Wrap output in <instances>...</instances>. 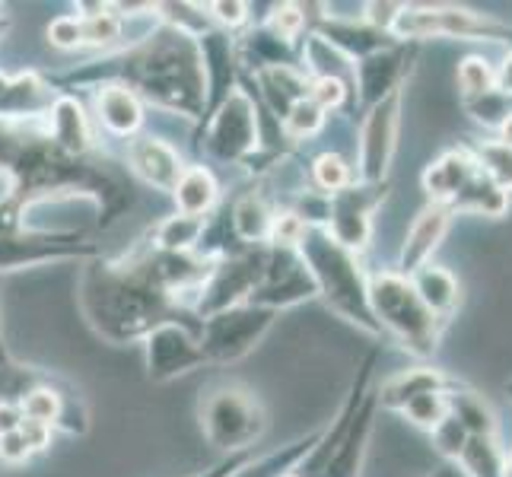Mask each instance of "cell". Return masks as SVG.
<instances>
[{
  "label": "cell",
  "instance_id": "cell-34",
  "mask_svg": "<svg viewBox=\"0 0 512 477\" xmlns=\"http://www.w3.org/2000/svg\"><path fill=\"white\" fill-rule=\"evenodd\" d=\"M455 382V379H452ZM401 417H408L417 430L423 433H433L439 423L449 417V388L446 392H427V395H417L411 398L404 408L398 411Z\"/></svg>",
  "mask_w": 512,
  "mask_h": 477
},
{
  "label": "cell",
  "instance_id": "cell-33",
  "mask_svg": "<svg viewBox=\"0 0 512 477\" xmlns=\"http://www.w3.org/2000/svg\"><path fill=\"white\" fill-rule=\"evenodd\" d=\"M67 398H70V395H61L58 388H51L48 382H42V385H35L32 392L23 398L20 408H23V417H26V420L45 423V427L58 430V420H61V414H64Z\"/></svg>",
  "mask_w": 512,
  "mask_h": 477
},
{
  "label": "cell",
  "instance_id": "cell-15",
  "mask_svg": "<svg viewBox=\"0 0 512 477\" xmlns=\"http://www.w3.org/2000/svg\"><path fill=\"white\" fill-rule=\"evenodd\" d=\"M128 169L144 185H153L172 194L175 182H179L185 172V163L169 140L153 137V134H137L128 144Z\"/></svg>",
  "mask_w": 512,
  "mask_h": 477
},
{
  "label": "cell",
  "instance_id": "cell-3",
  "mask_svg": "<svg viewBox=\"0 0 512 477\" xmlns=\"http://www.w3.org/2000/svg\"><path fill=\"white\" fill-rule=\"evenodd\" d=\"M369 309H373L379 331L401 344V350H408L411 357L430 360L439 350L446 325L423 306L411 277L398 271L369 274Z\"/></svg>",
  "mask_w": 512,
  "mask_h": 477
},
{
  "label": "cell",
  "instance_id": "cell-31",
  "mask_svg": "<svg viewBox=\"0 0 512 477\" xmlns=\"http://www.w3.org/2000/svg\"><path fill=\"white\" fill-rule=\"evenodd\" d=\"M204 233H207L204 217L172 214L153 229V249H160L166 255H194L201 249Z\"/></svg>",
  "mask_w": 512,
  "mask_h": 477
},
{
  "label": "cell",
  "instance_id": "cell-7",
  "mask_svg": "<svg viewBox=\"0 0 512 477\" xmlns=\"http://www.w3.org/2000/svg\"><path fill=\"white\" fill-rule=\"evenodd\" d=\"M268 252H271L268 245H249V249H236L217 258L214 271H210V277L201 287L194 315L204 322V318L217 312L249 303L252 293L261 287L264 271H268Z\"/></svg>",
  "mask_w": 512,
  "mask_h": 477
},
{
  "label": "cell",
  "instance_id": "cell-19",
  "mask_svg": "<svg viewBox=\"0 0 512 477\" xmlns=\"http://www.w3.org/2000/svg\"><path fill=\"white\" fill-rule=\"evenodd\" d=\"M376 411H379V401H376L373 388H369V395L363 398L357 414H353L344 439L338 443V449L331 452L322 477H360L363 462H366L369 439H373V427H376Z\"/></svg>",
  "mask_w": 512,
  "mask_h": 477
},
{
  "label": "cell",
  "instance_id": "cell-44",
  "mask_svg": "<svg viewBox=\"0 0 512 477\" xmlns=\"http://www.w3.org/2000/svg\"><path fill=\"white\" fill-rule=\"evenodd\" d=\"M20 433H23V439H26V446L32 449V452H42V449H48L51 446V427H45V423H35V420H23V427H20Z\"/></svg>",
  "mask_w": 512,
  "mask_h": 477
},
{
  "label": "cell",
  "instance_id": "cell-20",
  "mask_svg": "<svg viewBox=\"0 0 512 477\" xmlns=\"http://www.w3.org/2000/svg\"><path fill=\"white\" fill-rule=\"evenodd\" d=\"M252 74L258 86L255 99L261 105V112L274 115L277 121H284V115L293 105L309 96V77L296 64H271V67L252 70Z\"/></svg>",
  "mask_w": 512,
  "mask_h": 477
},
{
  "label": "cell",
  "instance_id": "cell-52",
  "mask_svg": "<svg viewBox=\"0 0 512 477\" xmlns=\"http://www.w3.org/2000/svg\"><path fill=\"white\" fill-rule=\"evenodd\" d=\"M284 477H299V474H296V471H290V474H284Z\"/></svg>",
  "mask_w": 512,
  "mask_h": 477
},
{
  "label": "cell",
  "instance_id": "cell-14",
  "mask_svg": "<svg viewBox=\"0 0 512 477\" xmlns=\"http://www.w3.org/2000/svg\"><path fill=\"white\" fill-rule=\"evenodd\" d=\"M268 271H264L261 287L252 293L249 303L261 306V309H290L306 303V299H315L319 290H315V280L306 268V261L299 258L296 249H277V245H268Z\"/></svg>",
  "mask_w": 512,
  "mask_h": 477
},
{
  "label": "cell",
  "instance_id": "cell-16",
  "mask_svg": "<svg viewBox=\"0 0 512 477\" xmlns=\"http://www.w3.org/2000/svg\"><path fill=\"white\" fill-rule=\"evenodd\" d=\"M478 172H481V163H478V156H474L471 147H452L446 153H439L433 163L423 169L420 185H423V191H427L430 204L449 207L458 194L468 188V182Z\"/></svg>",
  "mask_w": 512,
  "mask_h": 477
},
{
  "label": "cell",
  "instance_id": "cell-48",
  "mask_svg": "<svg viewBox=\"0 0 512 477\" xmlns=\"http://www.w3.org/2000/svg\"><path fill=\"white\" fill-rule=\"evenodd\" d=\"M10 363H13V357H10V350L4 344V331H0V369H7Z\"/></svg>",
  "mask_w": 512,
  "mask_h": 477
},
{
  "label": "cell",
  "instance_id": "cell-13",
  "mask_svg": "<svg viewBox=\"0 0 512 477\" xmlns=\"http://www.w3.org/2000/svg\"><path fill=\"white\" fill-rule=\"evenodd\" d=\"M144 363L153 382H172L191 369L207 366L198 328L185 322H163L144 338Z\"/></svg>",
  "mask_w": 512,
  "mask_h": 477
},
{
  "label": "cell",
  "instance_id": "cell-2",
  "mask_svg": "<svg viewBox=\"0 0 512 477\" xmlns=\"http://www.w3.org/2000/svg\"><path fill=\"white\" fill-rule=\"evenodd\" d=\"M296 252L306 261L322 303L331 312H338L344 322L357 325L373 338H382L373 309H369V274L363 271L360 255L347 252L322 226H309Z\"/></svg>",
  "mask_w": 512,
  "mask_h": 477
},
{
  "label": "cell",
  "instance_id": "cell-4",
  "mask_svg": "<svg viewBox=\"0 0 512 477\" xmlns=\"http://www.w3.org/2000/svg\"><path fill=\"white\" fill-rule=\"evenodd\" d=\"M201 433L214 449L236 455L249 452L268 430V411L252 388L239 382H214L198 401Z\"/></svg>",
  "mask_w": 512,
  "mask_h": 477
},
{
  "label": "cell",
  "instance_id": "cell-26",
  "mask_svg": "<svg viewBox=\"0 0 512 477\" xmlns=\"http://www.w3.org/2000/svg\"><path fill=\"white\" fill-rule=\"evenodd\" d=\"M172 201H175V214H188V217H204L217 207L220 201V185L214 179V172L207 166H185L182 179L172 188Z\"/></svg>",
  "mask_w": 512,
  "mask_h": 477
},
{
  "label": "cell",
  "instance_id": "cell-40",
  "mask_svg": "<svg viewBox=\"0 0 512 477\" xmlns=\"http://www.w3.org/2000/svg\"><path fill=\"white\" fill-rule=\"evenodd\" d=\"M430 439H433L436 452L443 455L449 465H455V462H458V455H462V449H465V443H468V430L449 414V417L430 433Z\"/></svg>",
  "mask_w": 512,
  "mask_h": 477
},
{
  "label": "cell",
  "instance_id": "cell-23",
  "mask_svg": "<svg viewBox=\"0 0 512 477\" xmlns=\"http://www.w3.org/2000/svg\"><path fill=\"white\" fill-rule=\"evenodd\" d=\"M452 385V376H446L443 369L436 366H414V369H404V373L385 379L376 388V401L382 411H401L404 404L417 395H427V392H446Z\"/></svg>",
  "mask_w": 512,
  "mask_h": 477
},
{
  "label": "cell",
  "instance_id": "cell-51",
  "mask_svg": "<svg viewBox=\"0 0 512 477\" xmlns=\"http://www.w3.org/2000/svg\"><path fill=\"white\" fill-rule=\"evenodd\" d=\"M4 29H7V23H4V20H0V35H4Z\"/></svg>",
  "mask_w": 512,
  "mask_h": 477
},
{
  "label": "cell",
  "instance_id": "cell-9",
  "mask_svg": "<svg viewBox=\"0 0 512 477\" xmlns=\"http://www.w3.org/2000/svg\"><path fill=\"white\" fill-rule=\"evenodd\" d=\"M99 245L83 233H51V229L16 226L10 233H0V274L35 268V264L58 261H93L99 258Z\"/></svg>",
  "mask_w": 512,
  "mask_h": 477
},
{
  "label": "cell",
  "instance_id": "cell-29",
  "mask_svg": "<svg viewBox=\"0 0 512 477\" xmlns=\"http://www.w3.org/2000/svg\"><path fill=\"white\" fill-rule=\"evenodd\" d=\"M452 468L465 477H509V452L500 436H468Z\"/></svg>",
  "mask_w": 512,
  "mask_h": 477
},
{
  "label": "cell",
  "instance_id": "cell-21",
  "mask_svg": "<svg viewBox=\"0 0 512 477\" xmlns=\"http://www.w3.org/2000/svg\"><path fill=\"white\" fill-rule=\"evenodd\" d=\"M96 118L118 140H134L144 128V102H140L125 83H99L96 90Z\"/></svg>",
  "mask_w": 512,
  "mask_h": 477
},
{
  "label": "cell",
  "instance_id": "cell-43",
  "mask_svg": "<svg viewBox=\"0 0 512 477\" xmlns=\"http://www.w3.org/2000/svg\"><path fill=\"white\" fill-rule=\"evenodd\" d=\"M29 455H32V449L26 446V439H23L20 430H16V433H7V436H0V462H7V465H23Z\"/></svg>",
  "mask_w": 512,
  "mask_h": 477
},
{
  "label": "cell",
  "instance_id": "cell-25",
  "mask_svg": "<svg viewBox=\"0 0 512 477\" xmlns=\"http://www.w3.org/2000/svg\"><path fill=\"white\" fill-rule=\"evenodd\" d=\"M274 214H277V207L271 204L268 194L258 188L245 191L242 198H236L233 210H229V226H233L236 242H242L245 249H249V245H268Z\"/></svg>",
  "mask_w": 512,
  "mask_h": 477
},
{
  "label": "cell",
  "instance_id": "cell-18",
  "mask_svg": "<svg viewBox=\"0 0 512 477\" xmlns=\"http://www.w3.org/2000/svg\"><path fill=\"white\" fill-rule=\"evenodd\" d=\"M55 102L58 90L42 77L0 74V121H42Z\"/></svg>",
  "mask_w": 512,
  "mask_h": 477
},
{
  "label": "cell",
  "instance_id": "cell-45",
  "mask_svg": "<svg viewBox=\"0 0 512 477\" xmlns=\"http://www.w3.org/2000/svg\"><path fill=\"white\" fill-rule=\"evenodd\" d=\"M255 452L249 449V452H236V455H226L223 462H217L214 468H207V471H201V474H194V477H229L236 468H242L245 462H249Z\"/></svg>",
  "mask_w": 512,
  "mask_h": 477
},
{
  "label": "cell",
  "instance_id": "cell-50",
  "mask_svg": "<svg viewBox=\"0 0 512 477\" xmlns=\"http://www.w3.org/2000/svg\"><path fill=\"white\" fill-rule=\"evenodd\" d=\"M430 477H455V474H452V465H449V468H443V471H436V474H430Z\"/></svg>",
  "mask_w": 512,
  "mask_h": 477
},
{
  "label": "cell",
  "instance_id": "cell-10",
  "mask_svg": "<svg viewBox=\"0 0 512 477\" xmlns=\"http://www.w3.org/2000/svg\"><path fill=\"white\" fill-rule=\"evenodd\" d=\"M385 198H388V182L379 185L353 182L350 188L331 194L325 233L338 245H344L347 252L363 255L369 239H373V217Z\"/></svg>",
  "mask_w": 512,
  "mask_h": 477
},
{
  "label": "cell",
  "instance_id": "cell-27",
  "mask_svg": "<svg viewBox=\"0 0 512 477\" xmlns=\"http://www.w3.org/2000/svg\"><path fill=\"white\" fill-rule=\"evenodd\" d=\"M322 433H325V427H319V430H312V433H306V436H299V439H293L290 446H284V449H277V452H268V455H261V458H249L242 468H236L229 477H284V474H290V471H296L299 468V462L319 446V439H322Z\"/></svg>",
  "mask_w": 512,
  "mask_h": 477
},
{
  "label": "cell",
  "instance_id": "cell-1",
  "mask_svg": "<svg viewBox=\"0 0 512 477\" xmlns=\"http://www.w3.org/2000/svg\"><path fill=\"white\" fill-rule=\"evenodd\" d=\"M160 13V4H156ZM70 83H125L128 90L156 109H166L182 118H204L207 112V70L198 32L166 23L147 32L128 51L115 58L86 64L80 74H70Z\"/></svg>",
  "mask_w": 512,
  "mask_h": 477
},
{
  "label": "cell",
  "instance_id": "cell-28",
  "mask_svg": "<svg viewBox=\"0 0 512 477\" xmlns=\"http://www.w3.org/2000/svg\"><path fill=\"white\" fill-rule=\"evenodd\" d=\"M449 414L462 423L468 436H500L497 414H493V408L484 401V395L458 379L449 385Z\"/></svg>",
  "mask_w": 512,
  "mask_h": 477
},
{
  "label": "cell",
  "instance_id": "cell-39",
  "mask_svg": "<svg viewBox=\"0 0 512 477\" xmlns=\"http://www.w3.org/2000/svg\"><path fill=\"white\" fill-rule=\"evenodd\" d=\"M309 99L319 105L325 115L344 109V105H353V109H357V99H353L350 86L341 80H331V77H309Z\"/></svg>",
  "mask_w": 512,
  "mask_h": 477
},
{
  "label": "cell",
  "instance_id": "cell-24",
  "mask_svg": "<svg viewBox=\"0 0 512 477\" xmlns=\"http://www.w3.org/2000/svg\"><path fill=\"white\" fill-rule=\"evenodd\" d=\"M411 284L417 296L423 299V306H427L443 325H449L458 306H462V284H458V277L449 268H443V264L430 261L411 274Z\"/></svg>",
  "mask_w": 512,
  "mask_h": 477
},
{
  "label": "cell",
  "instance_id": "cell-30",
  "mask_svg": "<svg viewBox=\"0 0 512 477\" xmlns=\"http://www.w3.org/2000/svg\"><path fill=\"white\" fill-rule=\"evenodd\" d=\"M509 204H512L509 191H503V188L481 169V172L468 182V188L449 204V210H452V217H455V214H481V217H493V220H497V217H506Z\"/></svg>",
  "mask_w": 512,
  "mask_h": 477
},
{
  "label": "cell",
  "instance_id": "cell-6",
  "mask_svg": "<svg viewBox=\"0 0 512 477\" xmlns=\"http://www.w3.org/2000/svg\"><path fill=\"white\" fill-rule=\"evenodd\" d=\"M258 140H261V105L249 90L236 86V90L207 115L201 150L210 159H217V163L245 166L258 153Z\"/></svg>",
  "mask_w": 512,
  "mask_h": 477
},
{
  "label": "cell",
  "instance_id": "cell-49",
  "mask_svg": "<svg viewBox=\"0 0 512 477\" xmlns=\"http://www.w3.org/2000/svg\"><path fill=\"white\" fill-rule=\"evenodd\" d=\"M506 395H509V401H512V379L506 382ZM509 477H512V452H509Z\"/></svg>",
  "mask_w": 512,
  "mask_h": 477
},
{
  "label": "cell",
  "instance_id": "cell-41",
  "mask_svg": "<svg viewBox=\"0 0 512 477\" xmlns=\"http://www.w3.org/2000/svg\"><path fill=\"white\" fill-rule=\"evenodd\" d=\"M48 42L55 45V48H64V51L83 48L80 16H58V20L48 26Z\"/></svg>",
  "mask_w": 512,
  "mask_h": 477
},
{
  "label": "cell",
  "instance_id": "cell-5",
  "mask_svg": "<svg viewBox=\"0 0 512 477\" xmlns=\"http://www.w3.org/2000/svg\"><path fill=\"white\" fill-rule=\"evenodd\" d=\"M392 39L420 45L430 39L455 42H497L512 48V26L478 13L465 4H401Z\"/></svg>",
  "mask_w": 512,
  "mask_h": 477
},
{
  "label": "cell",
  "instance_id": "cell-37",
  "mask_svg": "<svg viewBox=\"0 0 512 477\" xmlns=\"http://www.w3.org/2000/svg\"><path fill=\"white\" fill-rule=\"evenodd\" d=\"M471 150H474V156H478L481 169L490 175V179L497 182L503 191L512 194V147L490 137V140H484V144H474Z\"/></svg>",
  "mask_w": 512,
  "mask_h": 477
},
{
  "label": "cell",
  "instance_id": "cell-32",
  "mask_svg": "<svg viewBox=\"0 0 512 477\" xmlns=\"http://www.w3.org/2000/svg\"><path fill=\"white\" fill-rule=\"evenodd\" d=\"M309 172H312V188L325 194V198H331V194H338L357 182V172H353V166L338 150H325L315 156Z\"/></svg>",
  "mask_w": 512,
  "mask_h": 477
},
{
  "label": "cell",
  "instance_id": "cell-11",
  "mask_svg": "<svg viewBox=\"0 0 512 477\" xmlns=\"http://www.w3.org/2000/svg\"><path fill=\"white\" fill-rule=\"evenodd\" d=\"M401 102H404V90L392 93L388 99L376 102L369 112H363L357 169H353L357 172V182H369V185L388 182V169H392V159L398 150Z\"/></svg>",
  "mask_w": 512,
  "mask_h": 477
},
{
  "label": "cell",
  "instance_id": "cell-12",
  "mask_svg": "<svg viewBox=\"0 0 512 477\" xmlns=\"http://www.w3.org/2000/svg\"><path fill=\"white\" fill-rule=\"evenodd\" d=\"M417 51H420V45L398 42V45L376 51V55H369L363 61H353V99H357L360 112H369L376 102H382L408 86Z\"/></svg>",
  "mask_w": 512,
  "mask_h": 477
},
{
  "label": "cell",
  "instance_id": "cell-8",
  "mask_svg": "<svg viewBox=\"0 0 512 477\" xmlns=\"http://www.w3.org/2000/svg\"><path fill=\"white\" fill-rule=\"evenodd\" d=\"M274 318L277 312L252 306V303H242V306L204 318V322H198V341L204 350V360L217 366L239 363L264 341V334L271 331Z\"/></svg>",
  "mask_w": 512,
  "mask_h": 477
},
{
  "label": "cell",
  "instance_id": "cell-22",
  "mask_svg": "<svg viewBox=\"0 0 512 477\" xmlns=\"http://www.w3.org/2000/svg\"><path fill=\"white\" fill-rule=\"evenodd\" d=\"M45 134L58 150L70 156H90L93 153V128L90 115L83 112L80 99L74 96H58V102L51 105V112L45 115Z\"/></svg>",
  "mask_w": 512,
  "mask_h": 477
},
{
  "label": "cell",
  "instance_id": "cell-36",
  "mask_svg": "<svg viewBox=\"0 0 512 477\" xmlns=\"http://www.w3.org/2000/svg\"><path fill=\"white\" fill-rule=\"evenodd\" d=\"M325 121H328V115L306 96V99H299L293 109L284 115L280 128H284L287 140H309V137H315L325 128Z\"/></svg>",
  "mask_w": 512,
  "mask_h": 477
},
{
  "label": "cell",
  "instance_id": "cell-38",
  "mask_svg": "<svg viewBox=\"0 0 512 477\" xmlns=\"http://www.w3.org/2000/svg\"><path fill=\"white\" fill-rule=\"evenodd\" d=\"M458 90H462V102L497 90V70H493L481 55H468L462 64H458Z\"/></svg>",
  "mask_w": 512,
  "mask_h": 477
},
{
  "label": "cell",
  "instance_id": "cell-46",
  "mask_svg": "<svg viewBox=\"0 0 512 477\" xmlns=\"http://www.w3.org/2000/svg\"><path fill=\"white\" fill-rule=\"evenodd\" d=\"M23 408L20 404H10V401H0V436L16 433L23 427Z\"/></svg>",
  "mask_w": 512,
  "mask_h": 477
},
{
  "label": "cell",
  "instance_id": "cell-17",
  "mask_svg": "<svg viewBox=\"0 0 512 477\" xmlns=\"http://www.w3.org/2000/svg\"><path fill=\"white\" fill-rule=\"evenodd\" d=\"M452 226V210L443 204H427L417 214V220L411 223L408 236H404L401 255H398V274L411 277L414 271H420L423 264H430L436 249L443 245L446 233Z\"/></svg>",
  "mask_w": 512,
  "mask_h": 477
},
{
  "label": "cell",
  "instance_id": "cell-47",
  "mask_svg": "<svg viewBox=\"0 0 512 477\" xmlns=\"http://www.w3.org/2000/svg\"><path fill=\"white\" fill-rule=\"evenodd\" d=\"M497 90L512 96V48H509V55L503 58V64L497 67Z\"/></svg>",
  "mask_w": 512,
  "mask_h": 477
},
{
  "label": "cell",
  "instance_id": "cell-42",
  "mask_svg": "<svg viewBox=\"0 0 512 477\" xmlns=\"http://www.w3.org/2000/svg\"><path fill=\"white\" fill-rule=\"evenodd\" d=\"M207 16H214V23L226 32V29H239L249 23V4H229V0H220V4H207L204 7Z\"/></svg>",
  "mask_w": 512,
  "mask_h": 477
},
{
  "label": "cell",
  "instance_id": "cell-35",
  "mask_svg": "<svg viewBox=\"0 0 512 477\" xmlns=\"http://www.w3.org/2000/svg\"><path fill=\"white\" fill-rule=\"evenodd\" d=\"M462 105H465V112L490 134H497V128L512 115V96H506L500 90H490L478 99H465Z\"/></svg>",
  "mask_w": 512,
  "mask_h": 477
}]
</instances>
